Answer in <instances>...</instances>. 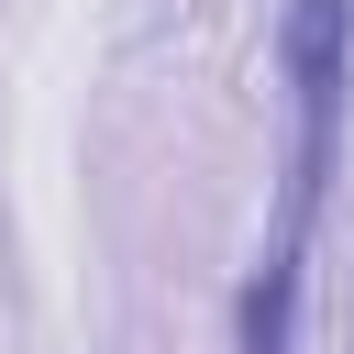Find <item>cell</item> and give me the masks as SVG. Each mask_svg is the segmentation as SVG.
Masks as SVG:
<instances>
[{"label":"cell","instance_id":"6da1fadb","mask_svg":"<svg viewBox=\"0 0 354 354\" xmlns=\"http://www.w3.org/2000/svg\"><path fill=\"white\" fill-rule=\"evenodd\" d=\"M277 77L299 100V133H288V177H277V232H266V254L232 299V354H288L299 343V277H310V232H321L332 155H343V100H354V0H288Z\"/></svg>","mask_w":354,"mask_h":354}]
</instances>
